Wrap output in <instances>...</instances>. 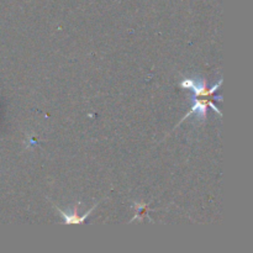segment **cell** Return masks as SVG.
<instances>
[{
	"label": "cell",
	"mask_w": 253,
	"mask_h": 253,
	"mask_svg": "<svg viewBox=\"0 0 253 253\" xmlns=\"http://www.w3.org/2000/svg\"><path fill=\"white\" fill-rule=\"evenodd\" d=\"M222 83V81L220 79L214 86H211L210 89L207 88L205 85V81L203 79L197 78V79H184V81L180 82V86L185 89H190L193 91V105H192V110L184 116V118L180 120V123L178 124V126L183 123L184 120H187L188 118L190 116L195 115L200 119V120H205V116H207V109L208 106L215 110L217 113V115L221 116V113H220L219 109L215 106V100L216 101H221V98L220 96L214 95L215 91L219 89L220 84Z\"/></svg>",
	"instance_id": "6da1fadb"
},
{
	"label": "cell",
	"mask_w": 253,
	"mask_h": 253,
	"mask_svg": "<svg viewBox=\"0 0 253 253\" xmlns=\"http://www.w3.org/2000/svg\"><path fill=\"white\" fill-rule=\"evenodd\" d=\"M53 207L56 208L57 210H58L59 214H61V216L63 217L64 224L72 225V224H84V222H85L86 216H79V215H78L79 204H77L76 207L73 208V210H72V212L63 211V210H61L58 207H56V205H53Z\"/></svg>",
	"instance_id": "7a4b0ae2"
}]
</instances>
